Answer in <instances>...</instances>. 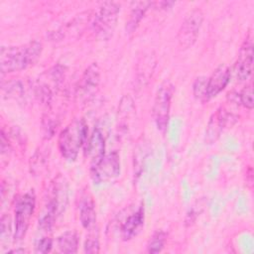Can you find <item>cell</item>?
<instances>
[{
    "mask_svg": "<svg viewBox=\"0 0 254 254\" xmlns=\"http://www.w3.org/2000/svg\"><path fill=\"white\" fill-rule=\"evenodd\" d=\"M42 53V44L33 41L18 47H2L0 64L2 73L19 71L33 65Z\"/></svg>",
    "mask_w": 254,
    "mask_h": 254,
    "instance_id": "obj_1",
    "label": "cell"
},
{
    "mask_svg": "<svg viewBox=\"0 0 254 254\" xmlns=\"http://www.w3.org/2000/svg\"><path fill=\"white\" fill-rule=\"evenodd\" d=\"M87 138V126L83 119L71 121L59 136V150L67 161H74Z\"/></svg>",
    "mask_w": 254,
    "mask_h": 254,
    "instance_id": "obj_2",
    "label": "cell"
},
{
    "mask_svg": "<svg viewBox=\"0 0 254 254\" xmlns=\"http://www.w3.org/2000/svg\"><path fill=\"white\" fill-rule=\"evenodd\" d=\"M120 5L116 2H104L95 13L91 28L99 40H108L116 27Z\"/></svg>",
    "mask_w": 254,
    "mask_h": 254,
    "instance_id": "obj_3",
    "label": "cell"
},
{
    "mask_svg": "<svg viewBox=\"0 0 254 254\" xmlns=\"http://www.w3.org/2000/svg\"><path fill=\"white\" fill-rule=\"evenodd\" d=\"M68 200V187L65 179L59 175L52 182L48 190V198L43 210L46 214L56 217L61 215L66 208ZM42 212V213H43Z\"/></svg>",
    "mask_w": 254,
    "mask_h": 254,
    "instance_id": "obj_4",
    "label": "cell"
},
{
    "mask_svg": "<svg viewBox=\"0 0 254 254\" xmlns=\"http://www.w3.org/2000/svg\"><path fill=\"white\" fill-rule=\"evenodd\" d=\"M35 204L36 197L33 191L26 192L17 198L15 205V241H21L25 237L35 211Z\"/></svg>",
    "mask_w": 254,
    "mask_h": 254,
    "instance_id": "obj_5",
    "label": "cell"
},
{
    "mask_svg": "<svg viewBox=\"0 0 254 254\" xmlns=\"http://www.w3.org/2000/svg\"><path fill=\"white\" fill-rule=\"evenodd\" d=\"M173 89V85L170 82H164L158 88L154 99L153 119L158 130L162 133H165L168 128Z\"/></svg>",
    "mask_w": 254,
    "mask_h": 254,
    "instance_id": "obj_6",
    "label": "cell"
},
{
    "mask_svg": "<svg viewBox=\"0 0 254 254\" xmlns=\"http://www.w3.org/2000/svg\"><path fill=\"white\" fill-rule=\"evenodd\" d=\"M203 21V14L199 9L190 11L183 21L178 32V42L182 49L190 48L196 41Z\"/></svg>",
    "mask_w": 254,
    "mask_h": 254,
    "instance_id": "obj_7",
    "label": "cell"
},
{
    "mask_svg": "<svg viewBox=\"0 0 254 254\" xmlns=\"http://www.w3.org/2000/svg\"><path fill=\"white\" fill-rule=\"evenodd\" d=\"M91 177L97 184L106 183L116 179L120 174V157L117 152L104 155L103 158L92 168Z\"/></svg>",
    "mask_w": 254,
    "mask_h": 254,
    "instance_id": "obj_8",
    "label": "cell"
},
{
    "mask_svg": "<svg viewBox=\"0 0 254 254\" xmlns=\"http://www.w3.org/2000/svg\"><path fill=\"white\" fill-rule=\"evenodd\" d=\"M253 55L252 38L247 36L239 50L234 65V71L239 80H246L251 75L253 67Z\"/></svg>",
    "mask_w": 254,
    "mask_h": 254,
    "instance_id": "obj_9",
    "label": "cell"
},
{
    "mask_svg": "<svg viewBox=\"0 0 254 254\" xmlns=\"http://www.w3.org/2000/svg\"><path fill=\"white\" fill-rule=\"evenodd\" d=\"M100 81V69L96 63L91 64L83 72L77 88L76 95L79 99L87 100L94 95Z\"/></svg>",
    "mask_w": 254,
    "mask_h": 254,
    "instance_id": "obj_10",
    "label": "cell"
},
{
    "mask_svg": "<svg viewBox=\"0 0 254 254\" xmlns=\"http://www.w3.org/2000/svg\"><path fill=\"white\" fill-rule=\"evenodd\" d=\"M231 119H234L233 116L229 114L224 107H219L209 118L205 130V141L208 144L215 142Z\"/></svg>",
    "mask_w": 254,
    "mask_h": 254,
    "instance_id": "obj_11",
    "label": "cell"
},
{
    "mask_svg": "<svg viewBox=\"0 0 254 254\" xmlns=\"http://www.w3.org/2000/svg\"><path fill=\"white\" fill-rule=\"evenodd\" d=\"M229 79V67L224 64L218 65L206 80V100L208 101L221 92L228 84Z\"/></svg>",
    "mask_w": 254,
    "mask_h": 254,
    "instance_id": "obj_12",
    "label": "cell"
},
{
    "mask_svg": "<svg viewBox=\"0 0 254 254\" xmlns=\"http://www.w3.org/2000/svg\"><path fill=\"white\" fill-rule=\"evenodd\" d=\"M145 219L144 206L140 205L136 211L130 213L121 223L120 233L123 240H130L136 236L143 227Z\"/></svg>",
    "mask_w": 254,
    "mask_h": 254,
    "instance_id": "obj_13",
    "label": "cell"
},
{
    "mask_svg": "<svg viewBox=\"0 0 254 254\" xmlns=\"http://www.w3.org/2000/svg\"><path fill=\"white\" fill-rule=\"evenodd\" d=\"M105 149V141L104 136L102 132L96 128L93 130L92 134L90 135L86 147H85V156L89 159L90 162V168L94 167L105 155L104 154Z\"/></svg>",
    "mask_w": 254,
    "mask_h": 254,
    "instance_id": "obj_14",
    "label": "cell"
},
{
    "mask_svg": "<svg viewBox=\"0 0 254 254\" xmlns=\"http://www.w3.org/2000/svg\"><path fill=\"white\" fill-rule=\"evenodd\" d=\"M90 18H91L90 12H84V13H81L80 15H77V17H75L73 20H71L69 24H66L60 30L56 31V33H54V37L52 39L55 41L56 40L59 41V40H62L63 38H64V36L66 34H69V35L78 34L83 29L84 25L88 23Z\"/></svg>",
    "mask_w": 254,
    "mask_h": 254,
    "instance_id": "obj_15",
    "label": "cell"
},
{
    "mask_svg": "<svg viewBox=\"0 0 254 254\" xmlns=\"http://www.w3.org/2000/svg\"><path fill=\"white\" fill-rule=\"evenodd\" d=\"M79 219L82 226L85 229L92 230L95 227L96 212L94 207V202L90 195H85L79 206Z\"/></svg>",
    "mask_w": 254,
    "mask_h": 254,
    "instance_id": "obj_16",
    "label": "cell"
},
{
    "mask_svg": "<svg viewBox=\"0 0 254 254\" xmlns=\"http://www.w3.org/2000/svg\"><path fill=\"white\" fill-rule=\"evenodd\" d=\"M133 4H134V7H132L129 18L126 22L125 29H126L127 34L134 33V31L139 26L141 20L143 19L147 9L150 6H152V2H146V1L136 2V3H133Z\"/></svg>",
    "mask_w": 254,
    "mask_h": 254,
    "instance_id": "obj_17",
    "label": "cell"
},
{
    "mask_svg": "<svg viewBox=\"0 0 254 254\" xmlns=\"http://www.w3.org/2000/svg\"><path fill=\"white\" fill-rule=\"evenodd\" d=\"M58 246L63 253H75L78 246V237L74 231H66L58 237Z\"/></svg>",
    "mask_w": 254,
    "mask_h": 254,
    "instance_id": "obj_18",
    "label": "cell"
},
{
    "mask_svg": "<svg viewBox=\"0 0 254 254\" xmlns=\"http://www.w3.org/2000/svg\"><path fill=\"white\" fill-rule=\"evenodd\" d=\"M47 162H48L47 149L40 148L39 150H37V152L31 158V162H30L31 172L35 175L39 174L45 168Z\"/></svg>",
    "mask_w": 254,
    "mask_h": 254,
    "instance_id": "obj_19",
    "label": "cell"
},
{
    "mask_svg": "<svg viewBox=\"0 0 254 254\" xmlns=\"http://www.w3.org/2000/svg\"><path fill=\"white\" fill-rule=\"evenodd\" d=\"M166 242V233L163 231L155 232L147 244V251L149 253L161 252Z\"/></svg>",
    "mask_w": 254,
    "mask_h": 254,
    "instance_id": "obj_20",
    "label": "cell"
},
{
    "mask_svg": "<svg viewBox=\"0 0 254 254\" xmlns=\"http://www.w3.org/2000/svg\"><path fill=\"white\" fill-rule=\"evenodd\" d=\"M147 145L143 142L137 145L136 151L134 152V170L137 174V176L141 173L142 167L144 166L145 160L147 158V151H148Z\"/></svg>",
    "mask_w": 254,
    "mask_h": 254,
    "instance_id": "obj_21",
    "label": "cell"
},
{
    "mask_svg": "<svg viewBox=\"0 0 254 254\" xmlns=\"http://www.w3.org/2000/svg\"><path fill=\"white\" fill-rule=\"evenodd\" d=\"M239 103L242 104L247 109L253 108V89H252V83L247 84L240 93H238Z\"/></svg>",
    "mask_w": 254,
    "mask_h": 254,
    "instance_id": "obj_22",
    "label": "cell"
},
{
    "mask_svg": "<svg viewBox=\"0 0 254 254\" xmlns=\"http://www.w3.org/2000/svg\"><path fill=\"white\" fill-rule=\"evenodd\" d=\"M206 80L207 78L204 76H199L195 79L192 89H193V95L201 100V101H207L206 100Z\"/></svg>",
    "mask_w": 254,
    "mask_h": 254,
    "instance_id": "obj_23",
    "label": "cell"
},
{
    "mask_svg": "<svg viewBox=\"0 0 254 254\" xmlns=\"http://www.w3.org/2000/svg\"><path fill=\"white\" fill-rule=\"evenodd\" d=\"M84 251L86 253H98L99 252V241H98V232L93 231L90 233L84 243Z\"/></svg>",
    "mask_w": 254,
    "mask_h": 254,
    "instance_id": "obj_24",
    "label": "cell"
},
{
    "mask_svg": "<svg viewBox=\"0 0 254 254\" xmlns=\"http://www.w3.org/2000/svg\"><path fill=\"white\" fill-rule=\"evenodd\" d=\"M53 240L51 237H42L37 240L35 245V251L37 253H48L52 250Z\"/></svg>",
    "mask_w": 254,
    "mask_h": 254,
    "instance_id": "obj_25",
    "label": "cell"
},
{
    "mask_svg": "<svg viewBox=\"0 0 254 254\" xmlns=\"http://www.w3.org/2000/svg\"><path fill=\"white\" fill-rule=\"evenodd\" d=\"M11 234V219L9 215L1 217V241H7Z\"/></svg>",
    "mask_w": 254,
    "mask_h": 254,
    "instance_id": "obj_26",
    "label": "cell"
},
{
    "mask_svg": "<svg viewBox=\"0 0 254 254\" xmlns=\"http://www.w3.org/2000/svg\"><path fill=\"white\" fill-rule=\"evenodd\" d=\"M11 252H13V253H24L25 250L24 249H16V250H13Z\"/></svg>",
    "mask_w": 254,
    "mask_h": 254,
    "instance_id": "obj_27",
    "label": "cell"
}]
</instances>
